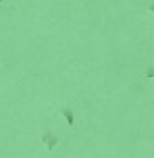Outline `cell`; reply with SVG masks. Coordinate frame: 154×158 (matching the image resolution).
Instances as JSON below:
<instances>
[{
    "label": "cell",
    "instance_id": "obj_1",
    "mask_svg": "<svg viewBox=\"0 0 154 158\" xmlns=\"http://www.w3.org/2000/svg\"><path fill=\"white\" fill-rule=\"evenodd\" d=\"M64 114H66V118H68L70 125H72V121H74V118H72V112H70V110H64Z\"/></svg>",
    "mask_w": 154,
    "mask_h": 158
},
{
    "label": "cell",
    "instance_id": "obj_2",
    "mask_svg": "<svg viewBox=\"0 0 154 158\" xmlns=\"http://www.w3.org/2000/svg\"><path fill=\"white\" fill-rule=\"evenodd\" d=\"M149 76H151V77H154V70H149Z\"/></svg>",
    "mask_w": 154,
    "mask_h": 158
},
{
    "label": "cell",
    "instance_id": "obj_3",
    "mask_svg": "<svg viewBox=\"0 0 154 158\" xmlns=\"http://www.w3.org/2000/svg\"><path fill=\"white\" fill-rule=\"evenodd\" d=\"M152 9H154V4H152Z\"/></svg>",
    "mask_w": 154,
    "mask_h": 158
}]
</instances>
